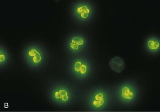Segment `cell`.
<instances>
[{"label": "cell", "instance_id": "2", "mask_svg": "<svg viewBox=\"0 0 160 112\" xmlns=\"http://www.w3.org/2000/svg\"><path fill=\"white\" fill-rule=\"evenodd\" d=\"M84 104L90 111H104L110 108L114 100L113 91L106 86L90 87L84 92Z\"/></svg>", "mask_w": 160, "mask_h": 112}, {"label": "cell", "instance_id": "5", "mask_svg": "<svg viewBox=\"0 0 160 112\" xmlns=\"http://www.w3.org/2000/svg\"><path fill=\"white\" fill-rule=\"evenodd\" d=\"M114 98L122 106L135 105L141 99V90L136 81L126 79L118 83L113 91Z\"/></svg>", "mask_w": 160, "mask_h": 112}, {"label": "cell", "instance_id": "4", "mask_svg": "<svg viewBox=\"0 0 160 112\" xmlns=\"http://www.w3.org/2000/svg\"><path fill=\"white\" fill-rule=\"evenodd\" d=\"M68 74L73 79L80 82L90 80L94 75V61L86 54L70 56L67 63Z\"/></svg>", "mask_w": 160, "mask_h": 112}, {"label": "cell", "instance_id": "10", "mask_svg": "<svg viewBox=\"0 0 160 112\" xmlns=\"http://www.w3.org/2000/svg\"><path fill=\"white\" fill-rule=\"evenodd\" d=\"M109 65L114 72L120 74L125 69V63L121 57L115 56L110 60Z\"/></svg>", "mask_w": 160, "mask_h": 112}, {"label": "cell", "instance_id": "9", "mask_svg": "<svg viewBox=\"0 0 160 112\" xmlns=\"http://www.w3.org/2000/svg\"><path fill=\"white\" fill-rule=\"evenodd\" d=\"M12 55L5 44L0 45V68L1 70L7 68L12 62Z\"/></svg>", "mask_w": 160, "mask_h": 112}, {"label": "cell", "instance_id": "7", "mask_svg": "<svg viewBox=\"0 0 160 112\" xmlns=\"http://www.w3.org/2000/svg\"><path fill=\"white\" fill-rule=\"evenodd\" d=\"M90 40L86 33L76 31L68 35L64 42L66 52L70 56L87 53L90 47Z\"/></svg>", "mask_w": 160, "mask_h": 112}, {"label": "cell", "instance_id": "8", "mask_svg": "<svg viewBox=\"0 0 160 112\" xmlns=\"http://www.w3.org/2000/svg\"><path fill=\"white\" fill-rule=\"evenodd\" d=\"M144 47L146 51L151 55L158 54L160 51V37L155 35L148 36L144 40Z\"/></svg>", "mask_w": 160, "mask_h": 112}, {"label": "cell", "instance_id": "6", "mask_svg": "<svg viewBox=\"0 0 160 112\" xmlns=\"http://www.w3.org/2000/svg\"><path fill=\"white\" fill-rule=\"evenodd\" d=\"M69 13L72 18L79 25L90 24L97 13L96 5L91 0H76L69 6Z\"/></svg>", "mask_w": 160, "mask_h": 112}, {"label": "cell", "instance_id": "1", "mask_svg": "<svg viewBox=\"0 0 160 112\" xmlns=\"http://www.w3.org/2000/svg\"><path fill=\"white\" fill-rule=\"evenodd\" d=\"M46 93L51 103L61 108H67L72 105L78 96L77 87L63 80H53L49 82Z\"/></svg>", "mask_w": 160, "mask_h": 112}, {"label": "cell", "instance_id": "3", "mask_svg": "<svg viewBox=\"0 0 160 112\" xmlns=\"http://www.w3.org/2000/svg\"><path fill=\"white\" fill-rule=\"evenodd\" d=\"M23 62L33 71H38L47 65L49 53L47 48L39 42H29L23 47L21 52Z\"/></svg>", "mask_w": 160, "mask_h": 112}]
</instances>
